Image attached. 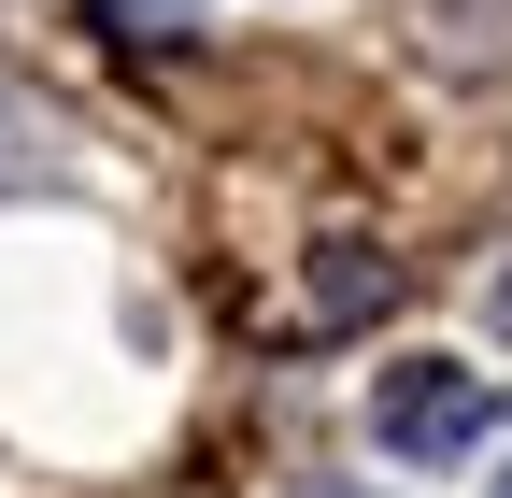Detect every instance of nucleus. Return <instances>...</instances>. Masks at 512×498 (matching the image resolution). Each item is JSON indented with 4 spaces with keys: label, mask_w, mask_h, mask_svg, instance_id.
Segmentation results:
<instances>
[{
    "label": "nucleus",
    "mask_w": 512,
    "mask_h": 498,
    "mask_svg": "<svg viewBox=\"0 0 512 498\" xmlns=\"http://www.w3.org/2000/svg\"><path fill=\"white\" fill-rule=\"evenodd\" d=\"M299 498H342V484H299Z\"/></svg>",
    "instance_id": "4"
},
{
    "label": "nucleus",
    "mask_w": 512,
    "mask_h": 498,
    "mask_svg": "<svg viewBox=\"0 0 512 498\" xmlns=\"http://www.w3.org/2000/svg\"><path fill=\"white\" fill-rule=\"evenodd\" d=\"M384 285H399V271H384L370 242H328V271H313V314H328V328H356V314H370Z\"/></svg>",
    "instance_id": "2"
},
{
    "label": "nucleus",
    "mask_w": 512,
    "mask_h": 498,
    "mask_svg": "<svg viewBox=\"0 0 512 498\" xmlns=\"http://www.w3.org/2000/svg\"><path fill=\"white\" fill-rule=\"evenodd\" d=\"M86 29H100V43H185L200 0H86Z\"/></svg>",
    "instance_id": "3"
},
{
    "label": "nucleus",
    "mask_w": 512,
    "mask_h": 498,
    "mask_svg": "<svg viewBox=\"0 0 512 498\" xmlns=\"http://www.w3.org/2000/svg\"><path fill=\"white\" fill-rule=\"evenodd\" d=\"M484 370H456V356H399L370 385V427H384V456H413V470H441V456H470L484 442Z\"/></svg>",
    "instance_id": "1"
},
{
    "label": "nucleus",
    "mask_w": 512,
    "mask_h": 498,
    "mask_svg": "<svg viewBox=\"0 0 512 498\" xmlns=\"http://www.w3.org/2000/svg\"><path fill=\"white\" fill-rule=\"evenodd\" d=\"M498 498H512V484H498Z\"/></svg>",
    "instance_id": "5"
}]
</instances>
